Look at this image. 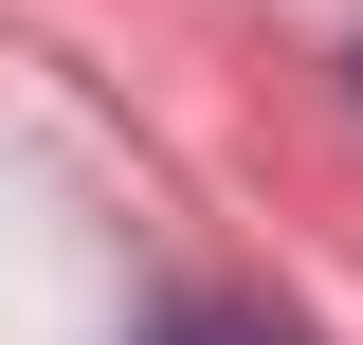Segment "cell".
Segmentation results:
<instances>
[{
	"mask_svg": "<svg viewBox=\"0 0 363 345\" xmlns=\"http://www.w3.org/2000/svg\"><path fill=\"white\" fill-rule=\"evenodd\" d=\"M164 345H309V327H272V309H236V291H200V309H164Z\"/></svg>",
	"mask_w": 363,
	"mask_h": 345,
	"instance_id": "6da1fadb",
	"label": "cell"
}]
</instances>
